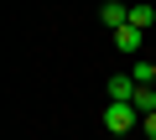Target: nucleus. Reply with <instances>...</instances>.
Returning <instances> with one entry per match:
<instances>
[{
    "mask_svg": "<svg viewBox=\"0 0 156 140\" xmlns=\"http://www.w3.org/2000/svg\"><path fill=\"white\" fill-rule=\"evenodd\" d=\"M130 125H140V109L135 104H104V130L109 135H125Z\"/></svg>",
    "mask_w": 156,
    "mask_h": 140,
    "instance_id": "nucleus-1",
    "label": "nucleus"
},
{
    "mask_svg": "<svg viewBox=\"0 0 156 140\" xmlns=\"http://www.w3.org/2000/svg\"><path fill=\"white\" fill-rule=\"evenodd\" d=\"M135 94H140V83L130 73H115L109 78V104H135Z\"/></svg>",
    "mask_w": 156,
    "mask_h": 140,
    "instance_id": "nucleus-2",
    "label": "nucleus"
},
{
    "mask_svg": "<svg viewBox=\"0 0 156 140\" xmlns=\"http://www.w3.org/2000/svg\"><path fill=\"white\" fill-rule=\"evenodd\" d=\"M115 47H120L125 57H135V52L146 47V31H140V26H120V31H115Z\"/></svg>",
    "mask_w": 156,
    "mask_h": 140,
    "instance_id": "nucleus-3",
    "label": "nucleus"
},
{
    "mask_svg": "<svg viewBox=\"0 0 156 140\" xmlns=\"http://www.w3.org/2000/svg\"><path fill=\"white\" fill-rule=\"evenodd\" d=\"M99 21H104L109 31H120V26H130V5H120V0H109V5L99 11Z\"/></svg>",
    "mask_w": 156,
    "mask_h": 140,
    "instance_id": "nucleus-4",
    "label": "nucleus"
},
{
    "mask_svg": "<svg viewBox=\"0 0 156 140\" xmlns=\"http://www.w3.org/2000/svg\"><path fill=\"white\" fill-rule=\"evenodd\" d=\"M130 26H156V5H146V0H135V5H130Z\"/></svg>",
    "mask_w": 156,
    "mask_h": 140,
    "instance_id": "nucleus-5",
    "label": "nucleus"
},
{
    "mask_svg": "<svg viewBox=\"0 0 156 140\" xmlns=\"http://www.w3.org/2000/svg\"><path fill=\"white\" fill-rule=\"evenodd\" d=\"M130 78H135L140 88H151V83H156V62H135V73H130Z\"/></svg>",
    "mask_w": 156,
    "mask_h": 140,
    "instance_id": "nucleus-6",
    "label": "nucleus"
},
{
    "mask_svg": "<svg viewBox=\"0 0 156 140\" xmlns=\"http://www.w3.org/2000/svg\"><path fill=\"white\" fill-rule=\"evenodd\" d=\"M135 109H140V119L156 114V88H140V94H135Z\"/></svg>",
    "mask_w": 156,
    "mask_h": 140,
    "instance_id": "nucleus-7",
    "label": "nucleus"
},
{
    "mask_svg": "<svg viewBox=\"0 0 156 140\" xmlns=\"http://www.w3.org/2000/svg\"><path fill=\"white\" fill-rule=\"evenodd\" d=\"M140 130H146V135L156 140V114H146V119H140Z\"/></svg>",
    "mask_w": 156,
    "mask_h": 140,
    "instance_id": "nucleus-8",
    "label": "nucleus"
},
{
    "mask_svg": "<svg viewBox=\"0 0 156 140\" xmlns=\"http://www.w3.org/2000/svg\"><path fill=\"white\" fill-rule=\"evenodd\" d=\"M151 62H156V57H151Z\"/></svg>",
    "mask_w": 156,
    "mask_h": 140,
    "instance_id": "nucleus-9",
    "label": "nucleus"
}]
</instances>
